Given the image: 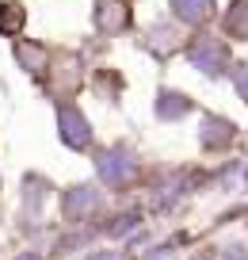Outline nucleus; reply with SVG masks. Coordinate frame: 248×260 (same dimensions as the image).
Listing matches in <instances>:
<instances>
[{"mask_svg": "<svg viewBox=\"0 0 248 260\" xmlns=\"http://www.w3.org/2000/svg\"><path fill=\"white\" fill-rule=\"evenodd\" d=\"M157 111H160V115H180V111H187V100L176 96V92H164V96H160V104H157Z\"/></svg>", "mask_w": 248, "mask_h": 260, "instance_id": "1a4fd4ad", "label": "nucleus"}, {"mask_svg": "<svg viewBox=\"0 0 248 260\" xmlns=\"http://www.w3.org/2000/svg\"><path fill=\"white\" fill-rule=\"evenodd\" d=\"M130 172H134V165H130L126 153H103L99 157V176H103L107 184H119V180H126Z\"/></svg>", "mask_w": 248, "mask_h": 260, "instance_id": "7ed1b4c3", "label": "nucleus"}, {"mask_svg": "<svg viewBox=\"0 0 248 260\" xmlns=\"http://www.w3.org/2000/svg\"><path fill=\"white\" fill-rule=\"evenodd\" d=\"M237 88H240V96H248V65L237 69Z\"/></svg>", "mask_w": 248, "mask_h": 260, "instance_id": "9b49d317", "label": "nucleus"}, {"mask_svg": "<svg viewBox=\"0 0 248 260\" xmlns=\"http://www.w3.org/2000/svg\"><path fill=\"white\" fill-rule=\"evenodd\" d=\"M229 31L233 35L248 31V0H237V12H229Z\"/></svg>", "mask_w": 248, "mask_h": 260, "instance_id": "9d476101", "label": "nucleus"}, {"mask_svg": "<svg viewBox=\"0 0 248 260\" xmlns=\"http://www.w3.org/2000/svg\"><path fill=\"white\" fill-rule=\"evenodd\" d=\"M172 8H176V16L184 23H202L214 12V0H172Z\"/></svg>", "mask_w": 248, "mask_h": 260, "instance_id": "20e7f679", "label": "nucleus"}, {"mask_svg": "<svg viewBox=\"0 0 248 260\" xmlns=\"http://www.w3.org/2000/svg\"><path fill=\"white\" fill-rule=\"evenodd\" d=\"M92 203H96V191H92V187H77V191L65 199V211H69V214H80V211H88Z\"/></svg>", "mask_w": 248, "mask_h": 260, "instance_id": "6e6552de", "label": "nucleus"}, {"mask_svg": "<svg viewBox=\"0 0 248 260\" xmlns=\"http://www.w3.org/2000/svg\"><path fill=\"white\" fill-rule=\"evenodd\" d=\"M19 27H23V8H19V4L0 8V35H16Z\"/></svg>", "mask_w": 248, "mask_h": 260, "instance_id": "0eeeda50", "label": "nucleus"}, {"mask_svg": "<svg viewBox=\"0 0 248 260\" xmlns=\"http://www.w3.org/2000/svg\"><path fill=\"white\" fill-rule=\"evenodd\" d=\"M126 19H130V12L122 8V4H99L96 23L103 27V31H122V27H126Z\"/></svg>", "mask_w": 248, "mask_h": 260, "instance_id": "39448f33", "label": "nucleus"}, {"mask_svg": "<svg viewBox=\"0 0 248 260\" xmlns=\"http://www.w3.org/2000/svg\"><path fill=\"white\" fill-rule=\"evenodd\" d=\"M61 138L69 142L73 149H84L88 146V122L77 107H61Z\"/></svg>", "mask_w": 248, "mask_h": 260, "instance_id": "f03ea898", "label": "nucleus"}, {"mask_svg": "<svg viewBox=\"0 0 248 260\" xmlns=\"http://www.w3.org/2000/svg\"><path fill=\"white\" fill-rule=\"evenodd\" d=\"M191 61L199 65V69H206V73H222V65H225V46L214 39H199L191 46Z\"/></svg>", "mask_w": 248, "mask_h": 260, "instance_id": "f257e3e1", "label": "nucleus"}, {"mask_svg": "<svg viewBox=\"0 0 248 260\" xmlns=\"http://www.w3.org/2000/svg\"><path fill=\"white\" fill-rule=\"evenodd\" d=\"M16 54H19V61H23L31 73H46V50H42V46H27V42H19Z\"/></svg>", "mask_w": 248, "mask_h": 260, "instance_id": "423d86ee", "label": "nucleus"}]
</instances>
